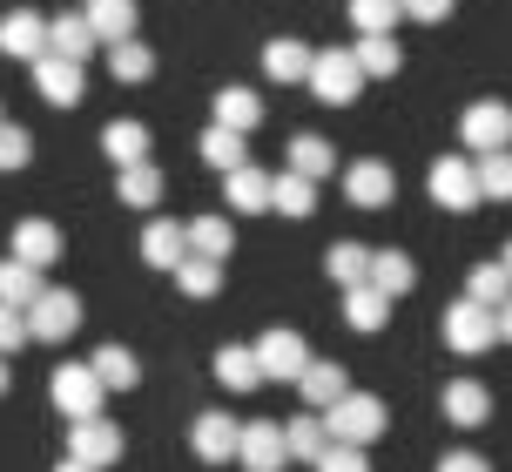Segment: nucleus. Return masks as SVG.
I'll list each match as a JSON object with an SVG mask.
<instances>
[{
  "label": "nucleus",
  "instance_id": "obj_41",
  "mask_svg": "<svg viewBox=\"0 0 512 472\" xmlns=\"http://www.w3.org/2000/svg\"><path fill=\"white\" fill-rule=\"evenodd\" d=\"M176 284H182V297H216V290H223V263L182 257V263H176Z\"/></svg>",
  "mask_w": 512,
  "mask_h": 472
},
{
  "label": "nucleus",
  "instance_id": "obj_22",
  "mask_svg": "<svg viewBox=\"0 0 512 472\" xmlns=\"http://www.w3.org/2000/svg\"><path fill=\"white\" fill-rule=\"evenodd\" d=\"M256 122H263V95H256V88H223V95H216V129L250 135Z\"/></svg>",
  "mask_w": 512,
  "mask_h": 472
},
{
  "label": "nucleus",
  "instance_id": "obj_20",
  "mask_svg": "<svg viewBox=\"0 0 512 472\" xmlns=\"http://www.w3.org/2000/svg\"><path fill=\"white\" fill-rule=\"evenodd\" d=\"M236 432H243V425H236L230 412H203V419H196V459H209V466L236 459Z\"/></svg>",
  "mask_w": 512,
  "mask_h": 472
},
{
  "label": "nucleus",
  "instance_id": "obj_26",
  "mask_svg": "<svg viewBox=\"0 0 512 472\" xmlns=\"http://www.w3.org/2000/svg\"><path fill=\"white\" fill-rule=\"evenodd\" d=\"M182 257H189L182 223H149V230H142V263H149V270H176Z\"/></svg>",
  "mask_w": 512,
  "mask_h": 472
},
{
  "label": "nucleus",
  "instance_id": "obj_30",
  "mask_svg": "<svg viewBox=\"0 0 512 472\" xmlns=\"http://www.w3.org/2000/svg\"><path fill=\"white\" fill-rule=\"evenodd\" d=\"M216 378H223L230 392H256V385H263L256 351H250V344H223V351H216Z\"/></svg>",
  "mask_w": 512,
  "mask_h": 472
},
{
  "label": "nucleus",
  "instance_id": "obj_6",
  "mask_svg": "<svg viewBox=\"0 0 512 472\" xmlns=\"http://www.w3.org/2000/svg\"><path fill=\"white\" fill-rule=\"evenodd\" d=\"M102 378H95V371L88 365H61L54 371V405H61V412H68V425H81V419H102Z\"/></svg>",
  "mask_w": 512,
  "mask_h": 472
},
{
  "label": "nucleus",
  "instance_id": "obj_25",
  "mask_svg": "<svg viewBox=\"0 0 512 472\" xmlns=\"http://www.w3.org/2000/svg\"><path fill=\"white\" fill-rule=\"evenodd\" d=\"M324 446H331V432H324V419H317V412H297V419L283 425V452H290V459L317 466V459H324Z\"/></svg>",
  "mask_w": 512,
  "mask_h": 472
},
{
  "label": "nucleus",
  "instance_id": "obj_28",
  "mask_svg": "<svg viewBox=\"0 0 512 472\" xmlns=\"http://www.w3.org/2000/svg\"><path fill=\"white\" fill-rule=\"evenodd\" d=\"M331 169H337V149L324 135H297V142H290V176L317 183V176H331Z\"/></svg>",
  "mask_w": 512,
  "mask_h": 472
},
{
  "label": "nucleus",
  "instance_id": "obj_46",
  "mask_svg": "<svg viewBox=\"0 0 512 472\" xmlns=\"http://www.w3.org/2000/svg\"><path fill=\"white\" fill-rule=\"evenodd\" d=\"M398 14H411V21H445L452 0H398Z\"/></svg>",
  "mask_w": 512,
  "mask_h": 472
},
{
  "label": "nucleus",
  "instance_id": "obj_24",
  "mask_svg": "<svg viewBox=\"0 0 512 472\" xmlns=\"http://www.w3.org/2000/svg\"><path fill=\"white\" fill-rule=\"evenodd\" d=\"M102 149H108L115 169H135V162H149V129L122 115V122H108V129H102Z\"/></svg>",
  "mask_w": 512,
  "mask_h": 472
},
{
  "label": "nucleus",
  "instance_id": "obj_49",
  "mask_svg": "<svg viewBox=\"0 0 512 472\" xmlns=\"http://www.w3.org/2000/svg\"><path fill=\"white\" fill-rule=\"evenodd\" d=\"M54 472H95V466H81V459H61V466H54Z\"/></svg>",
  "mask_w": 512,
  "mask_h": 472
},
{
  "label": "nucleus",
  "instance_id": "obj_32",
  "mask_svg": "<svg viewBox=\"0 0 512 472\" xmlns=\"http://www.w3.org/2000/svg\"><path fill=\"white\" fill-rule=\"evenodd\" d=\"M270 210H277V216H310V210H317V183L290 176V169L270 176Z\"/></svg>",
  "mask_w": 512,
  "mask_h": 472
},
{
  "label": "nucleus",
  "instance_id": "obj_31",
  "mask_svg": "<svg viewBox=\"0 0 512 472\" xmlns=\"http://www.w3.org/2000/svg\"><path fill=\"white\" fill-rule=\"evenodd\" d=\"M384 317H391V297H378L371 284L344 290V324L351 331H384Z\"/></svg>",
  "mask_w": 512,
  "mask_h": 472
},
{
  "label": "nucleus",
  "instance_id": "obj_19",
  "mask_svg": "<svg viewBox=\"0 0 512 472\" xmlns=\"http://www.w3.org/2000/svg\"><path fill=\"white\" fill-rule=\"evenodd\" d=\"M182 243H189V257L223 263L236 250V230H230V216H196V223H182Z\"/></svg>",
  "mask_w": 512,
  "mask_h": 472
},
{
  "label": "nucleus",
  "instance_id": "obj_13",
  "mask_svg": "<svg viewBox=\"0 0 512 472\" xmlns=\"http://www.w3.org/2000/svg\"><path fill=\"white\" fill-rule=\"evenodd\" d=\"M297 392H304V412H331L337 398L351 392V378H344V365H331V358H310L304 378H297Z\"/></svg>",
  "mask_w": 512,
  "mask_h": 472
},
{
  "label": "nucleus",
  "instance_id": "obj_45",
  "mask_svg": "<svg viewBox=\"0 0 512 472\" xmlns=\"http://www.w3.org/2000/svg\"><path fill=\"white\" fill-rule=\"evenodd\" d=\"M21 344H27V311L0 304V358H7V351H21Z\"/></svg>",
  "mask_w": 512,
  "mask_h": 472
},
{
  "label": "nucleus",
  "instance_id": "obj_48",
  "mask_svg": "<svg viewBox=\"0 0 512 472\" xmlns=\"http://www.w3.org/2000/svg\"><path fill=\"white\" fill-rule=\"evenodd\" d=\"M492 331H499V338L512 344V297H506V304H499V311H492Z\"/></svg>",
  "mask_w": 512,
  "mask_h": 472
},
{
  "label": "nucleus",
  "instance_id": "obj_21",
  "mask_svg": "<svg viewBox=\"0 0 512 472\" xmlns=\"http://www.w3.org/2000/svg\"><path fill=\"white\" fill-rule=\"evenodd\" d=\"M48 54L54 61H75V68L95 54V34H88V21H81V7L61 14V21H48Z\"/></svg>",
  "mask_w": 512,
  "mask_h": 472
},
{
  "label": "nucleus",
  "instance_id": "obj_15",
  "mask_svg": "<svg viewBox=\"0 0 512 472\" xmlns=\"http://www.w3.org/2000/svg\"><path fill=\"white\" fill-rule=\"evenodd\" d=\"M34 88H41L54 108H75L81 88H88V75H81L75 61H54V54H41V61H34Z\"/></svg>",
  "mask_w": 512,
  "mask_h": 472
},
{
  "label": "nucleus",
  "instance_id": "obj_11",
  "mask_svg": "<svg viewBox=\"0 0 512 472\" xmlns=\"http://www.w3.org/2000/svg\"><path fill=\"white\" fill-rule=\"evenodd\" d=\"M236 459H243L250 472H277V466H290V452H283V425L250 419L243 432H236Z\"/></svg>",
  "mask_w": 512,
  "mask_h": 472
},
{
  "label": "nucleus",
  "instance_id": "obj_2",
  "mask_svg": "<svg viewBox=\"0 0 512 472\" xmlns=\"http://www.w3.org/2000/svg\"><path fill=\"white\" fill-rule=\"evenodd\" d=\"M358 88H364V75H358V54L351 48H324L310 61V95H317V102L344 108V102H358Z\"/></svg>",
  "mask_w": 512,
  "mask_h": 472
},
{
  "label": "nucleus",
  "instance_id": "obj_33",
  "mask_svg": "<svg viewBox=\"0 0 512 472\" xmlns=\"http://www.w3.org/2000/svg\"><path fill=\"white\" fill-rule=\"evenodd\" d=\"M358 75H398V61H405V54H398V41H391V34H358Z\"/></svg>",
  "mask_w": 512,
  "mask_h": 472
},
{
  "label": "nucleus",
  "instance_id": "obj_9",
  "mask_svg": "<svg viewBox=\"0 0 512 472\" xmlns=\"http://www.w3.org/2000/svg\"><path fill=\"white\" fill-rule=\"evenodd\" d=\"M432 196L438 210H479V176L465 156H438L432 162Z\"/></svg>",
  "mask_w": 512,
  "mask_h": 472
},
{
  "label": "nucleus",
  "instance_id": "obj_16",
  "mask_svg": "<svg viewBox=\"0 0 512 472\" xmlns=\"http://www.w3.org/2000/svg\"><path fill=\"white\" fill-rule=\"evenodd\" d=\"M223 203H230L236 216H263V210H270V176H263L256 162L230 169V176H223Z\"/></svg>",
  "mask_w": 512,
  "mask_h": 472
},
{
  "label": "nucleus",
  "instance_id": "obj_29",
  "mask_svg": "<svg viewBox=\"0 0 512 472\" xmlns=\"http://www.w3.org/2000/svg\"><path fill=\"white\" fill-rule=\"evenodd\" d=\"M115 196H122L128 210H155V203H162V169H155V162H135V169H122Z\"/></svg>",
  "mask_w": 512,
  "mask_h": 472
},
{
  "label": "nucleus",
  "instance_id": "obj_34",
  "mask_svg": "<svg viewBox=\"0 0 512 472\" xmlns=\"http://www.w3.org/2000/svg\"><path fill=\"white\" fill-rule=\"evenodd\" d=\"M203 162H209V169H223V176H230V169H243V162H250V135L209 129L203 135Z\"/></svg>",
  "mask_w": 512,
  "mask_h": 472
},
{
  "label": "nucleus",
  "instance_id": "obj_38",
  "mask_svg": "<svg viewBox=\"0 0 512 472\" xmlns=\"http://www.w3.org/2000/svg\"><path fill=\"white\" fill-rule=\"evenodd\" d=\"M41 297V270H27V263H0V304H14V311H27Z\"/></svg>",
  "mask_w": 512,
  "mask_h": 472
},
{
  "label": "nucleus",
  "instance_id": "obj_3",
  "mask_svg": "<svg viewBox=\"0 0 512 472\" xmlns=\"http://www.w3.org/2000/svg\"><path fill=\"white\" fill-rule=\"evenodd\" d=\"M75 324H81V297L75 290H41V297L27 304V338H41V344L75 338Z\"/></svg>",
  "mask_w": 512,
  "mask_h": 472
},
{
  "label": "nucleus",
  "instance_id": "obj_23",
  "mask_svg": "<svg viewBox=\"0 0 512 472\" xmlns=\"http://www.w3.org/2000/svg\"><path fill=\"white\" fill-rule=\"evenodd\" d=\"M364 284L378 290V297H405L411 284H418V270H411L405 250H371V277Z\"/></svg>",
  "mask_w": 512,
  "mask_h": 472
},
{
  "label": "nucleus",
  "instance_id": "obj_7",
  "mask_svg": "<svg viewBox=\"0 0 512 472\" xmlns=\"http://www.w3.org/2000/svg\"><path fill=\"white\" fill-rule=\"evenodd\" d=\"M256 351V371H263V378H290V385H297V378H304V365H310V344L297 338V331H263V338L250 344Z\"/></svg>",
  "mask_w": 512,
  "mask_h": 472
},
{
  "label": "nucleus",
  "instance_id": "obj_42",
  "mask_svg": "<svg viewBox=\"0 0 512 472\" xmlns=\"http://www.w3.org/2000/svg\"><path fill=\"white\" fill-rule=\"evenodd\" d=\"M398 27V0H351V34H391Z\"/></svg>",
  "mask_w": 512,
  "mask_h": 472
},
{
  "label": "nucleus",
  "instance_id": "obj_52",
  "mask_svg": "<svg viewBox=\"0 0 512 472\" xmlns=\"http://www.w3.org/2000/svg\"><path fill=\"white\" fill-rule=\"evenodd\" d=\"M81 7H88V0H81Z\"/></svg>",
  "mask_w": 512,
  "mask_h": 472
},
{
  "label": "nucleus",
  "instance_id": "obj_51",
  "mask_svg": "<svg viewBox=\"0 0 512 472\" xmlns=\"http://www.w3.org/2000/svg\"><path fill=\"white\" fill-rule=\"evenodd\" d=\"M0 392H7V358H0Z\"/></svg>",
  "mask_w": 512,
  "mask_h": 472
},
{
  "label": "nucleus",
  "instance_id": "obj_35",
  "mask_svg": "<svg viewBox=\"0 0 512 472\" xmlns=\"http://www.w3.org/2000/svg\"><path fill=\"white\" fill-rule=\"evenodd\" d=\"M324 270H331L344 290H358L364 277H371V250L364 243H331V257H324Z\"/></svg>",
  "mask_w": 512,
  "mask_h": 472
},
{
  "label": "nucleus",
  "instance_id": "obj_37",
  "mask_svg": "<svg viewBox=\"0 0 512 472\" xmlns=\"http://www.w3.org/2000/svg\"><path fill=\"white\" fill-rule=\"evenodd\" d=\"M108 68H115V81H122V88H135V81L155 75V54L142 48V41H115V48H108Z\"/></svg>",
  "mask_w": 512,
  "mask_h": 472
},
{
  "label": "nucleus",
  "instance_id": "obj_4",
  "mask_svg": "<svg viewBox=\"0 0 512 472\" xmlns=\"http://www.w3.org/2000/svg\"><path fill=\"white\" fill-rule=\"evenodd\" d=\"M459 142L472 149V156H499L512 142V108L506 102H472L459 122Z\"/></svg>",
  "mask_w": 512,
  "mask_h": 472
},
{
  "label": "nucleus",
  "instance_id": "obj_12",
  "mask_svg": "<svg viewBox=\"0 0 512 472\" xmlns=\"http://www.w3.org/2000/svg\"><path fill=\"white\" fill-rule=\"evenodd\" d=\"M54 257H61V230H54L48 216H21V223H14V263L48 270Z\"/></svg>",
  "mask_w": 512,
  "mask_h": 472
},
{
  "label": "nucleus",
  "instance_id": "obj_36",
  "mask_svg": "<svg viewBox=\"0 0 512 472\" xmlns=\"http://www.w3.org/2000/svg\"><path fill=\"white\" fill-rule=\"evenodd\" d=\"M95 378H102V392H128V385H135V378H142V371H135V358H128L122 344H102V351H95Z\"/></svg>",
  "mask_w": 512,
  "mask_h": 472
},
{
  "label": "nucleus",
  "instance_id": "obj_50",
  "mask_svg": "<svg viewBox=\"0 0 512 472\" xmlns=\"http://www.w3.org/2000/svg\"><path fill=\"white\" fill-rule=\"evenodd\" d=\"M499 263H506V277H512V243H506V257H499Z\"/></svg>",
  "mask_w": 512,
  "mask_h": 472
},
{
  "label": "nucleus",
  "instance_id": "obj_10",
  "mask_svg": "<svg viewBox=\"0 0 512 472\" xmlns=\"http://www.w3.org/2000/svg\"><path fill=\"white\" fill-rule=\"evenodd\" d=\"M68 459H81V466H115L122 459V432L108 419H81V425H68Z\"/></svg>",
  "mask_w": 512,
  "mask_h": 472
},
{
  "label": "nucleus",
  "instance_id": "obj_44",
  "mask_svg": "<svg viewBox=\"0 0 512 472\" xmlns=\"http://www.w3.org/2000/svg\"><path fill=\"white\" fill-rule=\"evenodd\" d=\"M317 472H371V459H364L358 446H324V459H317Z\"/></svg>",
  "mask_w": 512,
  "mask_h": 472
},
{
  "label": "nucleus",
  "instance_id": "obj_47",
  "mask_svg": "<svg viewBox=\"0 0 512 472\" xmlns=\"http://www.w3.org/2000/svg\"><path fill=\"white\" fill-rule=\"evenodd\" d=\"M438 472H492V466L479 459V452H445V459H438Z\"/></svg>",
  "mask_w": 512,
  "mask_h": 472
},
{
  "label": "nucleus",
  "instance_id": "obj_40",
  "mask_svg": "<svg viewBox=\"0 0 512 472\" xmlns=\"http://www.w3.org/2000/svg\"><path fill=\"white\" fill-rule=\"evenodd\" d=\"M465 297H472V304H486V311H499V304L512 297L506 263H479V270H472V284H465Z\"/></svg>",
  "mask_w": 512,
  "mask_h": 472
},
{
  "label": "nucleus",
  "instance_id": "obj_43",
  "mask_svg": "<svg viewBox=\"0 0 512 472\" xmlns=\"http://www.w3.org/2000/svg\"><path fill=\"white\" fill-rule=\"evenodd\" d=\"M27 162H34V135L0 122V169H27Z\"/></svg>",
  "mask_w": 512,
  "mask_h": 472
},
{
  "label": "nucleus",
  "instance_id": "obj_18",
  "mask_svg": "<svg viewBox=\"0 0 512 472\" xmlns=\"http://www.w3.org/2000/svg\"><path fill=\"white\" fill-rule=\"evenodd\" d=\"M445 419L465 425V432H472V425H486L492 419V392L479 385V378H452V385H445Z\"/></svg>",
  "mask_w": 512,
  "mask_h": 472
},
{
  "label": "nucleus",
  "instance_id": "obj_17",
  "mask_svg": "<svg viewBox=\"0 0 512 472\" xmlns=\"http://www.w3.org/2000/svg\"><path fill=\"white\" fill-rule=\"evenodd\" d=\"M81 21H88V34L108 41V48H115V41H135V0H88Z\"/></svg>",
  "mask_w": 512,
  "mask_h": 472
},
{
  "label": "nucleus",
  "instance_id": "obj_1",
  "mask_svg": "<svg viewBox=\"0 0 512 472\" xmlns=\"http://www.w3.org/2000/svg\"><path fill=\"white\" fill-rule=\"evenodd\" d=\"M324 419V432H331V446H371V439H384V398H371V392H344L331 405V412H317Z\"/></svg>",
  "mask_w": 512,
  "mask_h": 472
},
{
  "label": "nucleus",
  "instance_id": "obj_5",
  "mask_svg": "<svg viewBox=\"0 0 512 472\" xmlns=\"http://www.w3.org/2000/svg\"><path fill=\"white\" fill-rule=\"evenodd\" d=\"M445 344H452L459 358H479V351H492V344H499V331H492V311H486V304H472V297H459V304L445 311Z\"/></svg>",
  "mask_w": 512,
  "mask_h": 472
},
{
  "label": "nucleus",
  "instance_id": "obj_39",
  "mask_svg": "<svg viewBox=\"0 0 512 472\" xmlns=\"http://www.w3.org/2000/svg\"><path fill=\"white\" fill-rule=\"evenodd\" d=\"M479 203H506L512 196V149H499V156H479Z\"/></svg>",
  "mask_w": 512,
  "mask_h": 472
},
{
  "label": "nucleus",
  "instance_id": "obj_27",
  "mask_svg": "<svg viewBox=\"0 0 512 472\" xmlns=\"http://www.w3.org/2000/svg\"><path fill=\"white\" fill-rule=\"evenodd\" d=\"M310 61H317V54H310L304 41H270V48H263V75L270 81H310Z\"/></svg>",
  "mask_w": 512,
  "mask_h": 472
},
{
  "label": "nucleus",
  "instance_id": "obj_8",
  "mask_svg": "<svg viewBox=\"0 0 512 472\" xmlns=\"http://www.w3.org/2000/svg\"><path fill=\"white\" fill-rule=\"evenodd\" d=\"M0 54H7V61H41V54H48V14L7 7V14H0Z\"/></svg>",
  "mask_w": 512,
  "mask_h": 472
},
{
  "label": "nucleus",
  "instance_id": "obj_14",
  "mask_svg": "<svg viewBox=\"0 0 512 472\" xmlns=\"http://www.w3.org/2000/svg\"><path fill=\"white\" fill-rule=\"evenodd\" d=\"M391 189H398V176H391L384 162H351V169H344V196H351L358 210H384Z\"/></svg>",
  "mask_w": 512,
  "mask_h": 472
}]
</instances>
